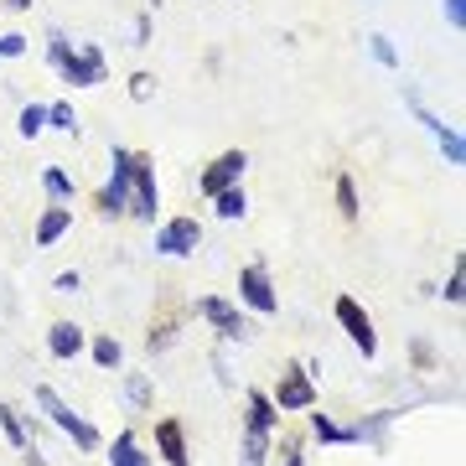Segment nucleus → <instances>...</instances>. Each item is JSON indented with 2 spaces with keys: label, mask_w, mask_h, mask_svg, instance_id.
Here are the masks:
<instances>
[{
  "label": "nucleus",
  "mask_w": 466,
  "mask_h": 466,
  "mask_svg": "<svg viewBox=\"0 0 466 466\" xmlns=\"http://www.w3.org/2000/svg\"><path fill=\"white\" fill-rule=\"evenodd\" d=\"M47 67L63 78L67 88H99L109 84V57H104L99 42H78L73 47V36L63 32V26H47Z\"/></svg>",
  "instance_id": "obj_1"
},
{
  "label": "nucleus",
  "mask_w": 466,
  "mask_h": 466,
  "mask_svg": "<svg viewBox=\"0 0 466 466\" xmlns=\"http://www.w3.org/2000/svg\"><path fill=\"white\" fill-rule=\"evenodd\" d=\"M32 400H36V410L47 415V425H52V431H57V435H67V441H73L78 451H104L99 425L78 415V410H73V404H67L63 394L52 389V383H36V389H32Z\"/></svg>",
  "instance_id": "obj_2"
},
{
  "label": "nucleus",
  "mask_w": 466,
  "mask_h": 466,
  "mask_svg": "<svg viewBox=\"0 0 466 466\" xmlns=\"http://www.w3.org/2000/svg\"><path fill=\"white\" fill-rule=\"evenodd\" d=\"M94 213H99L104 223H115V218L130 213V146L109 150V177H104V187L94 192Z\"/></svg>",
  "instance_id": "obj_3"
},
{
  "label": "nucleus",
  "mask_w": 466,
  "mask_h": 466,
  "mask_svg": "<svg viewBox=\"0 0 466 466\" xmlns=\"http://www.w3.org/2000/svg\"><path fill=\"white\" fill-rule=\"evenodd\" d=\"M269 400H275L280 415H306L311 404H321V389H317V379H311L306 363H285L280 379H275V389H269Z\"/></svg>",
  "instance_id": "obj_4"
},
{
  "label": "nucleus",
  "mask_w": 466,
  "mask_h": 466,
  "mask_svg": "<svg viewBox=\"0 0 466 466\" xmlns=\"http://www.w3.org/2000/svg\"><path fill=\"white\" fill-rule=\"evenodd\" d=\"M161 213V182H156V156L150 150H130V213L140 223H156Z\"/></svg>",
  "instance_id": "obj_5"
},
{
  "label": "nucleus",
  "mask_w": 466,
  "mask_h": 466,
  "mask_svg": "<svg viewBox=\"0 0 466 466\" xmlns=\"http://www.w3.org/2000/svg\"><path fill=\"white\" fill-rule=\"evenodd\" d=\"M404 104H410V115H415L420 125L435 135V146H441V156H446V167H466V140H461V130H456V125H446V119L431 109V104L420 99L415 88H404Z\"/></svg>",
  "instance_id": "obj_6"
},
{
  "label": "nucleus",
  "mask_w": 466,
  "mask_h": 466,
  "mask_svg": "<svg viewBox=\"0 0 466 466\" xmlns=\"http://www.w3.org/2000/svg\"><path fill=\"white\" fill-rule=\"evenodd\" d=\"M182 327H187V306L177 296H161L156 300V311H150V327H146V352H171L182 342Z\"/></svg>",
  "instance_id": "obj_7"
},
{
  "label": "nucleus",
  "mask_w": 466,
  "mask_h": 466,
  "mask_svg": "<svg viewBox=\"0 0 466 466\" xmlns=\"http://www.w3.org/2000/svg\"><path fill=\"white\" fill-rule=\"evenodd\" d=\"M332 317H337V327L348 332V342L363 352V358H379V327H373V317L363 311V300L358 296H337Z\"/></svg>",
  "instance_id": "obj_8"
},
{
  "label": "nucleus",
  "mask_w": 466,
  "mask_h": 466,
  "mask_svg": "<svg viewBox=\"0 0 466 466\" xmlns=\"http://www.w3.org/2000/svg\"><path fill=\"white\" fill-rule=\"evenodd\" d=\"M244 171H249V150L233 146V150H223V156H213V161L198 171V198L213 202L218 192H228V187L244 182Z\"/></svg>",
  "instance_id": "obj_9"
},
{
  "label": "nucleus",
  "mask_w": 466,
  "mask_h": 466,
  "mask_svg": "<svg viewBox=\"0 0 466 466\" xmlns=\"http://www.w3.org/2000/svg\"><path fill=\"white\" fill-rule=\"evenodd\" d=\"M192 311H198L223 342H249V321H244V311H238L228 296H198L192 300Z\"/></svg>",
  "instance_id": "obj_10"
},
{
  "label": "nucleus",
  "mask_w": 466,
  "mask_h": 466,
  "mask_svg": "<svg viewBox=\"0 0 466 466\" xmlns=\"http://www.w3.org/2000/svg\"><path fill=\"white\" fill-rule=\"evenodd\" d=\"M238 306H249L254 317H275V311H280V290L269 280V265L238 269Z\"/></svg>",
  "instance_id": "obj_11"
},
{
  "label": "nucleus",
  "mask_w": 466,
  "mask_h": 466,
  "mask_svg": "<svg viewBox=\"0 0 466 466\" xmlns=\"http://www.w3.org/2000/svg\"><path fill=\"white\" fill-rule=\"evenodd\" d=\"M202 249V223L192 213H177L167 218L161 228H156V254H167V259H187V254Z\"/></svg>",
  "instance_id": "obj_12"
},
{
  "label": "nucleus",
  "mask_w": 466,
  "mask_h": 466,
  "mask_svg": "<svg viewBox=\"0 0 466 466\" xmlns=\"http://www.w3.org/2000/svg\"><path fill=\"white\" fill-rule=\"evenodd\" d=\"M156 456L167 466H192V446H187V425L177 415L156 420Z\"/></svg>",
  "instance_id": "obj_13"
},
{
  "label": "nucleus",
  "mask_w": 466,
  "mask_h": 466,
  "mask_svg": "<svg viewBox=\"0 0 466 466\" xmlns=\"http://www.w3.org/2000/svg\"><path fill=\"white\" fill-rule=\"evenodd\" d=\"M306 431H311L317 446H358V425H342V420L321 415V404L306 410Z\"/></svg>",
  "instance_id": "obj_14"
},
{
  "label": "nucleus",
  "mask_w": 466,
  "mask_h": 466,
  "mask_svg": "<svg viewBox=\"0 0 466 466\" xmlns=\"http://www.w3.org/2000/svg\"><path fill=\"white\" fill-rule=\"evenodd\" d=\"M67 233H73V208H67V202H47L42 218H36V228H32V244L36 249H52V244L67 238Z\"/></svg>",
  "instance_id": "obj_15"
},
{
  "label": "nucleus",
  "mask_w": 466,
  "mask_h": 466,
  "mask_svg": "<svg viewBox=\"0 0 466 466\" xmlns=\"http://www.w3.org/2000/svg\"><path fill=\"white\" fill-rule=\"evenodd\" d=\"M84 348H88V332L78 327V321H52L47 327V352L57 358V363H73Z\"/></svg>",
  "instance_id": "obj_16"
},
{
  "label": "nucleus",
  "mask_w": 466,
  "mask_h": 466,
  "mask_svg": "<svg viewBox=\"0 0 466 466\" xmlns=\"http://www.w3.org/2000/svg\"><path fill=\"white\" fill-rule=\"evenodd\" d=\"M269 451H275V431H259V425H244V441H238V466H265Z\"/></svg>",
  "instance_id": "obj_17"
},
{
  "label": "nucleus",
  "mask_w": 466,
  "mask_h": 466,
  "mask_svg": "<svg viewBox=\"0 0 466 466\" xmlns=\"http://www.w3.org/2000/svg\"><path fill=\"white\" fill-rule=\"evenodd\" d=\"M244 425H259V431H280V410L265 389H249L244 394Z\"/></svg>",
  "instance_id": "obj_18"
},
{
  "label": "nucleus",
  "mask_w": 466,
  "mask_h": 466,
  "mask_svg": "<svg viewBox=\"0 0 466 466\" xmlns=\"http://www.w3.org/2000/svg\"><path fill=\"white\" fill-rule=\"evenodd\" d=\"M332 202H337V218H342V223H358V218H363V198H358V182H352L348 171H337Z\"/></svg>",
  "instance_id": "obj_19"
},
{
  "label": "nucleus",
  "mask_w": 466,
  "mask_h": 466,
  "mask_svg": "<svg viewBox=\"0 0 466 466\" xmlns=\"http://www.w3.org/2000/svg\"><path fill=\"white\" fill-rule=\"evenodd\" d=\"M0 431H5V441H11V451H16V456L36 451L32 446V431H26V415H16L11 404H0Z\"/></svg>",
  "instance_id": "obj_20"
},
{
  "label": "nucleus",
  "mask_w": 466,
  "mask_h": 466,
  "mask_svg": "<svg viewBox=\"0 0 466 466\" xmlns=\"http://www.w3.org/2000/svg\"><path fill=\"white\" fill-rule=\"evenodd\" d=\"M109 466H150V456L140 451L135 431H119L115 441H109Z\"/></svg>",
  "instance_id": "obj_21"
},
{
  "label": "nucleus",
  "mask_w": 466,
  "mask_h": 466,
  "mask_svg": "<svg viewBox=\"0 0 466 466\" xmlns=\"http://www.w3.org/2000/svg\"><path fill=\"white\" fill-rule=\"evenodd\" d=\"M42 192H47V202H73V192H78V182L67 177V167H42Z\"/></svg>",
  "instance_id": "obj_22"
},
{
  "label": "nucleus",
  "mask_w": 466,
  "mask_h": 466,
  "mask_svg": "<svg viewBox=\"0 0 466 466\" xmlns=\"http://www.w3.org/2000/svg\"><path fill=\"white\" fill-rule=\"evenodd\" d=\"M213 213L223 218V223H238V218L249 213V198H244V182H238V187H228V192H218V198H213Z\"/></svg>",
  "instance_id": "obj_23"
},
{
  "label": "nucleus",
  "mask_w": 466,
  "mask_h": 466,
  "mask_svg": "<svg viewBox=\"0 0 466 466\" xmlns=\"http://www.w3.org/2000/svg\"><path fill=\"white\" fill-rule=\"evenodd\" d=\"M88 352H94V363H99L104 373H115V368L125 363V348H119V337H109V332L94 337V342H88Z\"/></svg>",
  "instance_id": "obj_24"
},
{
  "label": "nucleus",
  "mask_w": 466,
  "mask_h": 466,
  "mask_svg": "<svg viewBox=\"0 0 466 466\" xmlns=\"http://www.w3.org/2000/svg\"><path fill=\"white\" fill-rule=\"evenodd\" d=\"M47 130L57 135H78L84 125H78V109H73V99H52L47 104Z\"/></svg>",
  "instance_id": "obj_25"
},
{
  "label": "nucleus",
  "mask_w": 466,
  "mask_h": 466,
  "mask_svg": "<svg viewBox=\"0 0 466 466\" xmlns=\"http://www.w3.org/2000/svg\"><path fill=\"white\" fill-rule=\"evenodd\" d=\"M42 130H47V104H21V115H16V135H21V140H36Z\"/></svg>",
  "instance_id": "obj_26"
},
{
  "label": "nucleus",
  "mask_w": 466,
  "mask_h": 466,
  "mask_svg": "<svg viewBox=\"0 0 466 466\" xmlns=\"http://www.w3.org/2000/svg\"><path fill=\"white\" fill-rule=\"evenodd\" d=\"M125 400H130L135 410H140V415H146L150 404H156V389H150L146 373H125Z\"/></svg>",
  "instance_id": "obj_27"
},
{
  "label": "nucleus",
  "mask_w": 466,
  "mask_h": 466,
  "mask_svg": "<svg viewBox=\"0 0 466 466\" xmlns=\"http://www.w3.org/2000/svg\"><path fill=\"white\" fill-rule=\"evenodd\" d=\"M368 52H373V63H379V67H389V73L400 67V47H394V36L373 32V36H368Z\"/></svg>",
  "instance_id": "obj_28"
},
{
  "label": "nucleus",
  "mask_w": 466,
  "mask_h": 466,
  "mask_svg": "<svg viewBox=\"0 0 466 466\" xmlns=\"http://www.w3.org/2000/svg\"><path fill=\"white\" fill-rule=\"evenodd\" d=\"M410 363H415V373H441V352H435L425 337H415V342H410Z\"/></svg>",
  "instance_id": "obj_29"
},
{
  "label": "nucleus",
  "mask_w": 466,
  "mask_h": 466,
  "mask_svg": "<svg viewBox=\"0 0 466 466\" xmlns=\"http://www.w3.org/2000/svg\"><path fill=\"white\" fill-rule=\"evenodd\" d=\"M130 99H135V104H150V99H156V73H146V67H140V73H130Z\"/></svg>",
  "instance_id": "obj_30"
},
{
  "label": "nucleus",
  "mask_w": 466,
  "mask_h": 466,
  "mask_svg": "<svg viewBox=\"0 0 466 466\" xmlns=\"http://www.w3.org/2000/svg\"><path fill=\"white\" fill-rule=\"evenodd\" d=\"M26 52H32V36H21V32H5V36H0V63L26 57Z\"/></svg>",
  "instance_id": "obj_31"
},
{
  "label": "nucleus",
  "mask_w": 466,
  "mask_h": 466,
  "mask_svg": "<svg viewBox=\"0 0 466 466\" xmlns=\"http://www.w3.org/2000/svg\"><path fill=\"white\" fill-rule=\"evenodd\" d=\"M441 16L451 32H466V0H441Z\"/></svg>",
  "instance_id": "obj_32"
},
{
  "label": "nucleus",
  "mask_w": 466,
  "mask_h": 466,
  "mask_svg": "<svg viewBox=\"0 0 466 466\" xmlns=\"http://www.w3.org/2000/svg\"><path fill=\"white\" fill-rule=\"evenodd\" d=\"M441 296H446L451 306H461V296H466V269L461 265L451 269V280H446V290H441Z\"/></svg>",
  "instance_id": "obj_33"
},
{
  "label": "nucleus",
  "mask_w": 466,
  "mask_h": 466,
  "mask_svg": "<svg viewBox=\"0 0 466 466\" xmlns=\"http://www.w3.org/2000/svg\"><path fill=\"white\" fill-rule=\"evenodd\" d=\"M52 290H57V296H78V290H84V275H78V269H63V275L52 280Z\"/></svg>",
  "instance_id": "obj_34"
},
{
  "label": "nucleus",
  "mask_w": 466,
  "mask_h": 466,
  "mask_svg": "<svg viewBox=\"0 0 466 466\" xmlns=\"http://www.w3.org/2000/svg\"><path fill=\"white\" fill-rule=\"evenodd\" d=\"M135 47H150V16H135Z\"/></svg>",
  "instance_id": "obj_35"
},
{
  "label": "nucleus",
  "mask_w": 466,
  "mask_h": 466,
  "mask_svg": "<svg viewBox=\"0 0 466 466\" xmlns=\"http://www.w3.org/2000/svg\"><path fill=\"white\" fill-rule=\"evenodd\" d=\"M0 5H5L11 16H26V11H32V0H0Z\"/></svg>",
  "instance_id": "obj_36"
},
{
  "label": "nucleus",
  "mask_w": 466,
  "mask_h": 466,
  "mask_svg": "<svg viewBox=\"0 0 466 466\" xmlns=\"http://www.w3.org/2000/svg\"><path fill=\"white\" fill-rule=\"evenodd\" d=\"M280 466H306V451H290V456H280Z\"/></svg>",
  "instance_id": "obj_37"
},
{
  "label": "nucleus",
  "mask_w": 466,
  "mask_h": 466,
  "mask_svg": "<svg viewBox=\"0 0 466 466\" xmlns=\"http://www.w3.org/2000/svg\"><path fill=\"white\" fill-rule=\"evenodd\" d=\"M146 5H150V11H156V5H161V0H146Z\"/></svg>",
  "instance_id": "obj_38"
}]
</instances>
